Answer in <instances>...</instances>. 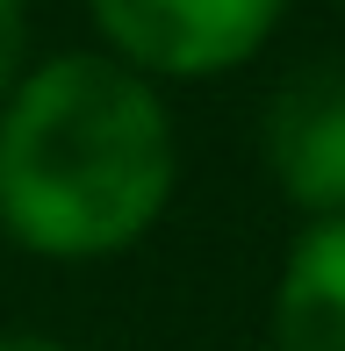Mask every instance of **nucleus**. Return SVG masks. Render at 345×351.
Masks as SVG:
<instances>
[{"label":"nucleus","instance_id":"nucleus-3","mask_svg":"<svg viewBox=\"0 0 345 351\" xmlns=\"http://www.w3.org/2000/svg\"><path fill=\"white\" fill-rule=\"evenodd\" d=\"M266 165L302 215H345V65H302L266 101Z\"/></svg>","mask_w":345,"mask_h":351},{"label":"nucleus","instance_id":"nucleus-7","mask_svg":"<svg viewBox=\"0 0 345 351\" xmlns=\"http://www.w3.org/2000/svg\"><path fill=\"white\" fill-rule=\"evenodd\" d=\"M338 8H345V0H338Z\"/></svg>","mask_w":345,"mask_h":351},{"label":"nucleus","instance_id":"nucleus-2","mask_svg":"<svg viewBox=\"0 0 345 351\" xmlns=\"http://www.w3.org/2000/svg\"><path fill=\"white\" fill-rule=\"evenodd\" d=\"M108 51L144 79H216L274 36L288 0H87Z\"/></svg>","mask_w":345,"mask_h":351},{"label":"nucleus","instance_id":"nucleus-6","mask_svg":"<svg viewBox=\"0 0 345 351\" xmlns=\"http://www.w3.org/2000/svg\"><path fill=\"white\" fill-rule=\"evenodd\" d=\"M0 351H65V344L43 337V330H0Z\"/></svg>","mask_w":345,"mask_h":351},{"label":"nucleus","instance_id":"nucleus-5","mask_svg":"<svg viewBox=\"0 0 345 351\" xmlns=\"http://www.w3.org/2000/svg\"><path fill=\"white\" fill-rule=\"evenodd\" d=\"M22 79V0H0V101Z\"/></svg>","mask_w":345,"mask_h":351},{"label":"nucleus","instance_id":"nucleus-1","mask_svg":"<svg viewBox=\"0 0 345 351\" xmlns=\"http://www.w3.org/2000/svg\"><path fill=\"white\" fill-rule=\"evenodd\" d=\"M172 115L101 51L43 58L0 101V230L36 258H115L172 201Z\"/></svg>","mask_w":345,"mask_h":351},{"label":"nucleus","instance_id":"nucleus-4","mask_svg":"<svg viewBox=\"0 0 345 351\" xmlns=\"http://www.w3.org/2000/svg\"><path fill=\"white\" fill-rule=\"evenodd\" d=\"M274 351H345V215L295 237L274 287Z\"/></svg>","mask_w":345,"mask_h":351}]
</instances>
